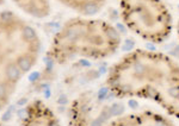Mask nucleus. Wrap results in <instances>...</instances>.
<instances>
[{"label":"nucleus","mask_w":179,"mask_h":126,"mask_svg":"<svg viewBox=\"0 0 179 126\" xmlns=\"http://www.w3.org/2000/svg\"><path fill=\"white\" fill-rule=\"evenodd\" d=\"M106 83L117 98L150 100L179 121V65L167 55L139 49L111 67Z\"/></svg>","instance_id":"1"},{"label":"nucleus","mask_w":179,"mask_h":126,"mask_svg":"<svg viewBox=\"0 0 179 126\" xmlns=\"http://www.w3.org/2000/svg\"><path fill=\"white\" fill-rule=\"evenodd\" d=\"M41 38L34 26L12 11L0 12V112L26 74L37 64Z\"/></svg>","instance_id":"2"},{"label":"nucleus","mask_w":179,"mask_h":126,"mask_svg":"<svg viewBox=\"0 0 179 126\" xmlns=\"http://www.w3.org/2000/svg\"><path fill=\"white\" fill-rule=\"evenodd\" d=\"M122 37L109 21L78 17L67 20L54 36L48 50L56 64H66L77 58L101 60L120 49Z\"/></svg>","instance_id":"3"},{"label":"nucleus","mask_w":179,"mask_h":126,"mask_svg":"<svg viewBox=\"0 0 179 126\" xmlns=\"http://www.w3.org/2000/svg\"><path fill=\"white\" fill-rule=\"evenodd\" d=\"M124 25L150 43H162L173 30L172 14L161 0H120Z\"/></svg>","instance_id":"4"},{"label":"nucleus","mask_w":179,"mask_h":126,"mask_svg":"<svg viewBox=\"0 0 179 126\" xmlns=\"http://www.w3.org/2000/svg\"><path fill=\"white\" fill-rule=\"evenodd\" d=\"M22 126H60L55 113L42 100H35L25 107Z\"/></svg>","instance_id":"5"},{"label":"nucleus","mask_w":179,"mask_h":126,"mask_svg":"<svg viewBox=\"0 0 179 126\" xmlns=\"http://www.w3.org/2000/svg\"><path fill=\"white\" fill-rule=\"evenodd\" d=\"M109 126H177L169 118L161 113L142 111L115 119Z\"/></svg>","instance_id":"6"},{"label":"nucleus","mask_w":179,"mask_h":126,"mask_svg":"<svg viewBox=\"0 0 179 126\" xmlns=\"http://www.w3.org/2000/svg\"><path fill=\"white\" fill-rule=\"evenodd\" d=\"M61 5L69 10L77 12L80 16L91 17L93 14L99 13L108 0H57Z\"/></svg>","instance_id":"7"},{"label":"nucleus","mask_w":179,"mask_h":126,"mask_svg":"<svg viewBox=\"0 0 179 126\" xmlns=\"http://www.w3.org/2000/svg\"><path fill=\"white\" fill-rule=\"evenodd\" d=\"M12 1L25 14L37 19L48 17L51 12L50 0H12Z\"/></svg>","instance_id":"8"},{"label":"nucleus","mask_w":179,"mask_h":126,"mask_svg":"<svg viewBox=\"0 0 179 126\" xmlns=\"http://www.w3.org/2000/svg\"><path fill=\"white\" fill-rule=\"evenodd\" d=\"M177 33H178V38H179V21L178 24H177Z\"/></svg>","instance_id":"9"},{"label":"nucleus","mask_w":179,"mask_h":126,"mask_svg":"<svg viewBox=\"0 0 179 126\" xmlns=\"http://www.w3.org/2000/svg\"><path fill=\"white\" fill-rule=\"evenodd\" d=\"M0 126H5V125H4V124H2V123H0Z\"/></svg>","instance_id":"10"},{"label":"nucleus","mask_w":179,"mask_h":126,"mask_svg":"<svg viewBox=\"0 0 179 126\" xmlns=\"http://www.w3.org/2000/svg\"><path fill=\"white\" fill-rule=\"evenodd\" d=\"M1 1H2V0H0V2H1Z\"/></svg>","instance_id":"11"}]
</instances>
